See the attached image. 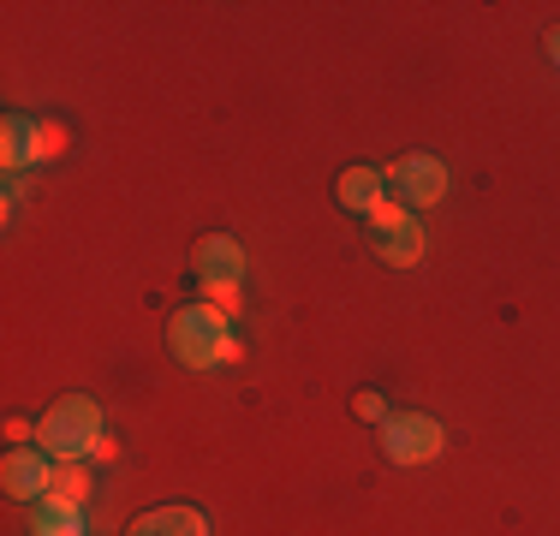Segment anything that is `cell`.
<instances>
[{"label": "cell", "instance_id": "6da1fadb", "mask_svg": "<svg viewBox=\"0 0 560 536\" xmlns=\"http://www.w3.org/2000/svg\"><path fill=\"white\" fill-rule=\"evenodd\" d=\"M167 346L185 370H215V364H233L238 358L226 311H215V304H185V311L167 322Z\"/></svg>", "mask_w": 560, "mask_h": 536}, {"label": "cell", "instance_id": "7a4b0ae2", "mask_svg": "<svg viewBox=\"0 0 560 536\" xmlns=\"http://www.w3.org/2000/svg\"><path fill=\"white\" fill-rule=\"evenodd\" d=\"M36 441H43L48 453H60V459H84V447H96L102 441V406L90 394H66L48 406L43 429H36Z\"/></svg>", "mask_w": 560, "mask_h": 536}, {"label": "cell", "instance_id": "3957f363", "mask_svg": "<svg viewBox=\"0 0 560 536\" xmlns=\"http://www.w3.org/2000/svg\"><path fill=\"white\" fill-rule=\"evenodd\" d=\"M442 423L423 418V411H399V418L382 423V447H388L394 465H430L442 453Z\"/></svg>", "mask_w": 560, "mask_h": 536}, {"label": "cell", "instance_id": "277c9868", "mask_svg": "<svg viewBox=\"0 0 560 536\" xmlns=\"http://www.w3.org/2000/svg\"><path fill=\"white\" fill-rule=\"evenodd\" d=\"M388 185L399 191V203L430 209V203H442V197H447V167L435 155H406L399 167H388Z\"/></svg>", "mask_w": 560, "mask_h": 536}, {"label": "cell", "instance_id": "5b68a950", "mask_svg": "<svg viewBox=\"0 0 560 536\" xmlns=\"http://www.w3.org/2000/svg\"><path fill=\"white\" fill-rule=\"evenodd\" d=\"M0 482H7L12 501H43V494L55 489V465H48L36 447H12L7 465H0Z\"/></svg>", "mask_w": 560, "mask_h": 536}, {"label": "cell", "instance_id": "8992f818", "mask_svg": "<svg viewBox=\"0 0 560 536\" xmlns=\"http://www.w3.org/2000/svg\"><path fill=\"white\" fill-rule=\"evenodd\" d=\"M197 275H203V287H238V275H245V250H238V238L209 233L203 245H197Z\"/></svg>", "mask_w": 560, "mask_h": 536}, {"label": "cell", "instance_id": "52a82bcc", "mask_svg": "<svg viewBox=\"0 0 560 536\" xmlns=\"http://www.w3.org/2000/svg\"><path fill=\"white\" fill-rule=\"evenodd\" d=\"M131 536H209V525L197 506H155L131 525Z\"/></svg>", "mask_w": 560, "mask_h": 536}, {"label": "cell", "instance_id": "ba28073f", "mask_svg": "<svg viewBox=\"0 0 560 536\" xmlns=\"http://www.w3.org/2000/svg\"><path fill=\"white\" fill-rule=\"evenodd\" d=\"M382 185H388V173H376V167H346V173H340V203L352 209V214H376Z\"/></svg>", "mask_w": 560, "mask_h": 536}, {"label": "cell", "instance_id": "9c48e42d", "mask_svg": "<svg viewBox=\"0 0 560 536\" xmlns=\"http://www.w3.org/2000/svg\"><path fill=\"white\" fill-rule=\"evenodd\" d=\"M31 536H84V506L43 494V501H36V518H31Z\"/></svg>", "mask_w": 560, "mask_h": 536}, {"label": "cell", "instance_id": "30bf717a", "mask_svg": "<svg viewBox=\"0 0 560 536\" xmlns=\"http://www.w3.org/2000/svg\"><path fill=\"white\" fill-rule=\"evenodd\" d=\"M382 263H394V268L423 263V226H418V214H406L399 226H388V233H382Z\"/></svg>", "mask_w": 560, "mask_h": 536}, {"label": "cell", "instance_id": "8fae6325", "mask_svg": "<svg viewBox=\"0 0 560 536\" xmlns=\"http://www.w3.org/2000/svg\"><path fill=\"white\" fill-rule=\"evenodd\" d=\"M48 494H55V501H72V506H84V494H90V471H84L78 459H66L60 471H55V489H48Z\"/></svg>", "mask_w": 560, "mask_h": 536}, {"label": "cell", "instance_id": "7c38bea8", "mask_svg": "<svg viewBox=\"0 0 560 536\" xmlns=\"http://www.w3.org/2000/svg\"><path fill=\"white\" fill-rule=\"evenodd\" d=\"M352 411H358V418H388V399H382L376 387H364V394L352 399Z\"/></svg>", "mask_w": 560, "mask_h": 536}, {"label": "cell", "instance_id": "4fadbf2b", "mask_svg": "<svg viewBox=\"0 0 560 536\" xmlns=\"http://www.w3.org/2000/svg\"><path fill=\"white\" fill-rule=\"evenodd\" d=\"M370 221H376V233H388V226L406 221V209H399V203H376V214H370Z\"/></svg>", "mask_w": 560, "mask_h": 536}, {"label": "cell", "instance_id": "5bb4252c", "mask_svg": "<svg viewBox=\"0 0 560 536\" xmlns=\"http://www.w3.org/2000/svg\"><path fill=\"white\" fill-rule=\"evenodd\" d=\"M549 54H555V60H560V31H549Z\"/></svg>", "mask_w": 560, "mask_h": 536}]
</instances>
